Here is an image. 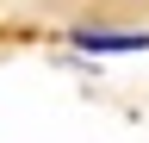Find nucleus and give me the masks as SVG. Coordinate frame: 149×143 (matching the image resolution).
Masks as SVG:
<instances>
[{
  "instance_id": "obj_1",
  "label": "nucleus",
  "mask_w": 149,
  "mask_h": 143,
  "mask_svg": "<svg viewBox=\"0 0 149 143\" xmlns=\"http://www.w3.org/2000/svg\"><path fill=\"white\" fill-rule=\"evenodd\" d=\"M68 44L87 50V56H130V50H149V31H100V25H81Z\"/></svg>"
}]
</instances>
